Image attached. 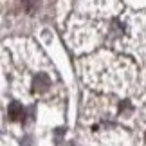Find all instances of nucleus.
Segmentation results:
<instances>
[{
    "label": "nucleus",
    "instance_id": "2",
    "mask_svg": "<svg viewBox=\"0 0 146 146\" xmlns=\"http://www.w3.org/2000/svg\"><path fill=\"white\" fill-rule=\"evenodd\" d=\"M22 114H24V110H22V106L18 103L11 105V110H9V117H11V119H20Z\"/></svg>",
    "mask_w": 146,
    "mask_h": 146
},
{
    "label": "nucleus",
    "instance_id": "1",
    "mask_svg": "<svg viewBox=\"0 0 146 146\" xmlns=\"http://www.w3.org/2000/svg\"><path fill=\"white\" fill-rule=\"evenodd\" d=\"M49 85H50V81H49V76H45V74H40L36 78V81H35V88L36 90H45V88H49Z\"/></svg>",
    "mask_w": 146,
    "mask_h": 146
}]
</instances>
